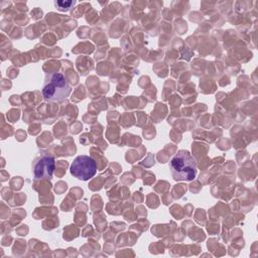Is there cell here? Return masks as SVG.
Instances as JSON below:
<instances>
[{
	"instance_id": "cell-1",
	"label": "cell",
	"mask_w": 258,
	"mask_h": 258,
	"mask_svg": "<svg viewBox=\"0 0 258 258\" xmlns=\"http://www.w3.org/2000/svg\"><path fill=\"white\" fill-rule=\"evenodd\" d=\"M169 168L175 180L191 181L197 176V162L187 150H179L169 161Z\"/></svg>"
},
{
	"instance_id": "cell-2",
	"label": "cell",
	"mask_w": 258,
	"mask_h": 258,
	"mask_svg": "<svg viewBox=\"0 0 258 258\" xmlns=\"http://www.w3.org/2000/svg\"><path fill=\"white\" fill-rule=\"evenodd\" d=\"M72 92L71 86L61 73L47 74L42 85L41 94L46 102H57L67 99Z\"/></svg>"
},
{
	"instance_id": "cell-3",
	"label": "cell",
	"mask_w": 258,
	"mask_h": 258,
	"mask_svg": "<svg viewBox=\"0 0 258 258\" xmlns=\"http://www.w3.org/2000/svg\"><path fill=\"white\" fill-rule=\"evenodd\" d=\"M70 171L78 179L89 180L96 174L97 164L91 156L79 155L72 162Z\"/></svg>"
},
{
	"instance_id": "cell-4",
	"label": "cell",
	"mask_w": 258,
	"mask_h": 258,
	"mask_svg": "<svg viewBox=\"0 0 258 258\" xmlns=\"http://www.w3.org/2000/svg\"><path fill=\"white\" fill-rule=\"evenodd\" d=\"M54 170V158L47 154H39L32 162V172L35 180H49Z\"/></svg>"
},
{
	"instance_id": "cell-5",
	"label": "cell",
	"mask_w": 258,
	"mask_h": 258,
	"mask_svg": "<svg viewBox=\"0 0 258 258\" xmlns=\"http://www.w3.org/2000/svg\"><path fill=\"white\" fill-rule=\"evenodd\" d=\"M76 4L75 1H55L54 5L55 7L60 11H68Z\"/></svg>"
}]
</instances>
